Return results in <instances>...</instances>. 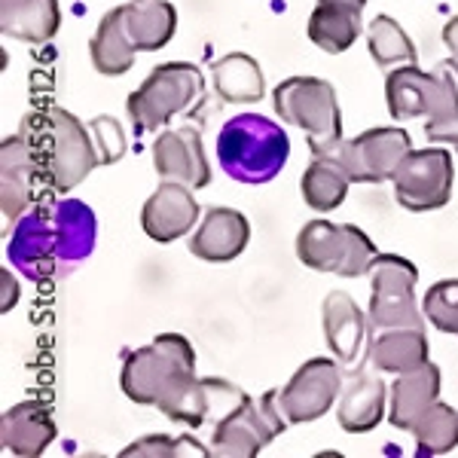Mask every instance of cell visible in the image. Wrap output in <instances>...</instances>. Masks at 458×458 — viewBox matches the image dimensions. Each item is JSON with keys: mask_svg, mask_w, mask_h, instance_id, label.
Instances as JSON below:
<instances>
[{"mask_svg": "<svg viewBox=\"0 0 458 458\" xmlns=\"http://www.w3.org/2000/svg\"><path fill=\"white\" fill-rule=\"evenodd\" d=\"M123 391L129 401L157 406L187 428H202L211 419L208 379L196 376V352L181 334H162L125 354Z\"/></svg>", "mask_w": 458, "mask_h": 458, "instance_id": "obj_1", "label": "cell"}, {"mask_svg": "<svg viewBox=\"0 0 458 458\" xmlns=\"http://www.w3.org/2000/svg\"><path fill=\"white\" fill-rule=\"evenodd\" d=\"M291 157V138L260 114L233 116L217 135V162L226 177L248 187L269 183Z\"/></svg>", "mask_w": 458, "mask_h": 458, "instance_id": "obj_2", "label": "cell"}, {"mask_svg": "<svg viewBox=\"0 0 458 458\" xmlns=\"http://www.w3.org/2000/svg\"><path fill=\"white\" fill-rule=\"evenodd\" d=\"M315 159H327L336 168H343L354 183H382L391 181L397 165L403 162L406 153L412 150V138L406 129H370L358 135L354 141H309Z\"/></svg>", "mask_w": 458, "mask_h": 458, "instance_id": "obj_3", "label": "cell"}, {"mask_svg": "<svg viewBox=\"0 0 458 458\" xmlns=\"http://www.w3.org/2000/svg\"><path fill=\"white\" fill-rule=\"evenodd\" d=\"M205 95V77L196 64L168 62L150 71L135 92L129 95V116L135 131H153L165 125L172 116L199 107Z\"/></svg>", "mask_w": 458, "mask_h": 458, "instance_id": "obj_4", "label": "cell"}, {"mask_svg": "<svg viewBox=\"0 0 458 458\" xmlns=\"http://www.w3.org/2000/svg\"><path fill=\"white\" fill-rule=\"evenodd\" d=\"M386 98L394 120H449L458 114V73L449 64H443L437 73H425L416 64H401L386 77Z\"/></svg>", "mask_w": 458, "mask_h": 458, "instance_id": "obj_5", "label": "cell"}, {"mask_svg": "<svg viewBox=\"0 0 458 458\" xmlns=\"http://www.w3.org/2000/svg\"><path fill=\"white\" fill-rule=\"evenodd\" d=\"M43 125V153H47L49 181L58 193H68L80 181L92 174L95 165H101L98 144L89 125H83L64 107L49 110L40 120Z\"/></svg>", "mask_w": 458, "mask_h": 458, "instance_id": "obj_6", "label": "cell"}, {"mask_svg": "<svg viewBox=\"0 0 458 458\" xmlns=\"http://www.w3.org/2000/svg\"><path fill=\"white\" fill-rule=\"evenodd\" d=\"M276 114L284 123L297 125L309 141H336L343 138V116H339L336 89L318 77H291L272 92Z\"/></svg>", "mask_w": 458, "mask_h": 458, "instance_id": "obj_7", "label": "cell"}, {"mask_svg": "<svg viewBox=\"0 0 458 458\" xmlns=\"http://www.w3.org/2000/svg\"><path fill=\"white\" fill-rule=\"evenodd\" d=\"M287 416L282 406V391H266L260 401H248L224 422L214 425L211 455H257L278 434L287 431Z\"/></svg>", "mask_w": 458, "mask_h": 458, "instance_id": "obj_8", "label": "cell"}, {"mask_svg": "<svg viewBox=\"0 0 458 458\" xmlns=\"http://www.w3.org/2000/svg\"><path fill=\"white\" fill-rule=\"evenodd\" d=\"M453 181L455 168L453 157L440 147H428V150H410L403 162L397 165L394 177V199L406 211H437L453 199Z\"/></svg>", "mask_w": 458, "mask_h": 458, "instance_id": "obj_9", "label": "cell"}, {"mask_svg": "<svg viewBox=\"0 0 458 458\" xmlns=\"http://www.w3.org/2000/svg\"><path fill=\"white\" fill-rule=\"evenodd\" d=\"M343 370L330 358H312L293 373V379L282 388V406L291 425L315 422L334 406L343 391Z\"/></svg>", "mask_w": 458, "mask_h": 458, "instance_id": "obj_10", "label": "cell"}, {"mask_svg": "<svg viewBox=\"0 0 458 458\" xmlns=\"http://www.w3.org/2000/svg\"><path fill=\"white\" fill-rule=\"evenodd\" d=\"M6 257L16 266L28 282H49L58 269V250H55V224L53 211L31 208L25 211L13 226Z\"/></svg>", "mask_w": 458, "mask_h": 458, "instance_id": "obj_11", "label": "cell"}, {"mask_svg": "<svg viewBox=\"0 0 458 458\" xmlns=\"http://www.w3.org/2000/svg\"><path fill=\"white\" fill-rule=\"evenodd\" d=\"M153 165H157L159 177L187 183L190 190L208 187V181H211L205 147L196 129L162 131L157 138V144H153Z\"/></svg>", "mask_w": 458, "mask_h": 458, "instance_id": "obj_12", "label": "cell"}, {"mask_svg": "<svg viewBox=\"0 0 458 458\" xmlns=\"http://www.w3.org/2000/svg\"><path fill=\"white\" fill-rule=\"evenodd\" d=\"M199 220V202L190 193L187 183L165 181L162 187L144 202L141 226L153 242H174L187 235Z\"/></svg>", "mask_w": 458, "mask_h": 458, "instance_id": "obj_13", "label": "cell"}, {"mask_svg": "<svg viewBox=\"0 0 458 458\" xmlns=\"http://www.w3.org/2000/svg\"><path fill=\"white\" fill-rule=\"evenodd\" d=\"M354 245V224H330V220H309L297 235V257L302 266L315 272H336L349 276Z\"/></svg>", "mask_w": 458, "mask_h": 458, "instance_id": "obj_14", "label": "cell"}, {"mask_svg": "<svg viewBox=\"0 0 458 458\" xmlns=\"http://www.w3.org/2000/svg\"><path fill=\"white\" fill-rule=\"evenodd\" d=\"M250 224L235 208H211L190 239V250L205 263H229L248 248Z\"/></svg>", "mask_w": 458, "mask_h": 458, "instance_id": "obj_15", "label": "cell"}, {"mask_svg": "<svg viewBox=\"0 0 458 458\" xmlns=\"http://www.w3.org/2000/svg\"><path fill=\"white\" fill-rule=\"evenodd\" d=\"M37 172L34 144L25 138V131L4 138L0 144V202H4V217H21L31 202V183Z\"/></svg>", "mask_w": 458, "mask_h": 458, "instance_id": "obj_16", "label": "cell"}, {"mask_svg": "<svg viewBox=\"0 0 458 458\" xmlns=\"http://www.w3.org/2000/svg\"><path fill=\"white\" fill-rule=\"evenodd\" d=\"M440 397V370L437 364H422L416 370L397 373V379L391 382V403H388V419L394 428L412 431L419 419L437 403Z\"/></svg>", "mask_w": 458, "mask_h": 458, "instance_id": "obj_17", "label": "cell"}, {"mask_svg": "<svg viewBox=\"0 0 458 458\" xmlns=\"http://www.w3.org/2000/svg\"><path fill=\"white\" fill-rule=\"evenodd\" d=\"M53 224L62 272H68L92 257L95 239H98V220H95V211L86 202H80V199L58 202L53 208Z\"/></svg>", "mask_w": 458, "mask_h": 458, "instance_id": "obj_18", "label": "cell"}, {"mask_svg": "<svg viewBox=\"0 0 458 458\" xmlns=\"http://www.w3.org/2000/svg\"><path fill=\"white\" fill-rule=\"evenodd\" d=\"M324 339H327L330 352L336 354L343 364H354L364 352L367 343V327L370 318L358 309L345 291H334L324 300Z\"/></svg>", "mask_w": 458, "mask_h": 458, "instance_id": "obj_19", "label": "cell"}, {"mask_svg": "<svg viewBox=\"0 0 458 458\" xmlns=\"http://www.w3.org/2000/svg\"><path fill=\"white\" fill-rule=\"evenodd\" d=\"M382 416H386V382L379 376L358 370L349 382H343L336 406L343 431L367 434L382 422Z\"/></svg>", "mask_w": 458, "mask_h": 458, "instance_id": "obj_20", "label": "cell"}, {"mask_svg": "<svg viewBox=\"0 0 458 458\" xmlns=\"http://www.w3.org/2000/svg\"><path fill=\"white\" fill-rule=\"evenodd\" d=\"M55 440V422L43 403H19L0 419V443L13 455H40Z\"/></svg>", "mask_w": 458, "mask_h": 458, "instance_id": "obj_21", "label": "cell"}, {"mask_svg": "<svg viewBox=\"0 0 458 458\" xmlns=\"http://www.w3.org/2000/svg\"><path fill=\"white\" fill-rule=\"evenodd\" d=\"M62 25L58 0H0V31L21 43L53 40Z\"/></svg>", "mask_w": 458, "mask_h": 458, "instance_id": "obj_22", "label": "cell"}, {"mask_svg": "<svg viewBox=\"0 0 458 458\" xmlns=\"http://www.w3.org/2000/svg\"><path fill=\"white\" fill-rule=\"evenodd\" d=\"M428 336L425 327H394V330H379L370 343V364L382 373H406L416 367L428 364Z\"/></svg>", "mask_w": 458, "mask_h": 458, "instance_id": "obj_23", "label": "cell"}, {"mask_svg": "<svg viewBox=\"0 0 458 458\" xmlns=\"http://www.w3.org/2000/svg\"><path fill=\"white\" fill-rule=\"evenodd\" d=\"M125 6V34L138 53L162 49L174 37L177 10L165 0H131Z\"/></svg>", "mask_w": 458, "mask_h": 458, "instance_id": "obj_24", "label": "cell"}, {"mask_svg": "<svg viewBox=\"0 0 458 458\" xmlns=\"http://www.w3.org/2000/svg\"><path fill=\"white\" fill-rule=\"evenodd\" d=\"M89 53H92L95 71L105 73V77H120L135 64L138 49L131 47L129 34H125V6H116L101 19L98 31L89 43Z\"/></svg>", "mask_w": 458, "mask_h": 458, "instance_id": "obj_25", "label": "cell"}, {"mask_svg": "<svg viewBox=\"0 0 458 458\" xmlns=\"http://www.w3.org/2000/svg\"><path fill=\"white\" fill-rule=\"evenodd\" d=\"M211 80L214 92L220 95V101L226 105H254L263 98V71L245 53L224 55L220 62L211 64Z\"/></svg>", "mask_w": 458, "mask_h": 458, "instance_id": "obj_26", "label": "cell"}, {"mask_svg": "<svg viewBox=\"0 0 458 458\" xmlns=\"http://www.w3.org/2000/svg\"><path fill=\"white\" fill-rule=\"evenodd\" d=\"M358 37H360V10H349V6H336V4H318L315 13L309 16V40L330 55L345 53Z\"/></svg>", "mask_w": 458, "mask_h": 458, "instance_id": "obj_27", "label": "cell"}, {"mask_svg": "<svg viewBox=\"0 0 458 458\" xmlns=\"http://www.w3.org/2000/svg\"><path fill=\"white\" fill-rule=\"evenodd\" d=\"M349 174L343 168H336L334 162L327 159H315L312 165L302 174V199L312 211H334L345 202V193H349Z\"/></svg>", "mask_w": 458, "mask_h": 458, "instance_id": "obj_28", "label": "cell"}, {"mask_svg": "<svg viewBox=\"0 0 458 458\" xmlns=\"http://www.w3.org/2000/svg\"><path fill=\"white\" fill-rule=\"evenodd\" d=\"M419 455H443L458 446V410L446 403H434L412 428Z\"/></svg>", "mask_w": 458, "mask_h": 458, "instance_id": "obj_29", "label": "cell"}, {"mask_svg": "<svg viewBox=\"0 0 458 458\" xmlns=\"http://www.w3.org/2000/svg\"><path fill=\"white\" fill-rule=\"evenodd\" d=\"M367 47L376 64H416V47L406 31L391 16H376L367 28Z\"/></svg>", "mask_w": 458, "mask_h": 458, "instance_id": "obj_30", "label": "cell"}, {"mask_svg": "<svg viewBox=\"0 0 458 458\" xmlns=\"http://www.w3.org/2000/svg\"><path fill=\"white\" fill-rule=\"evenodd\" d=\"M370 327L394 330V327H425L422 309L416 306V293H376L370 291Z\"/></svg>", "mask_w": 458, "mask_h": 458, "instance_id": "obj_31", "label": "cell"}, {"mask_svg": "<svg viewBox=\"0 0 458 458\" xmlns=\"http://www.w3.org/2000/svg\"><path fill=\"white\" fill-rule=\"evenodd\" d=\"M367 276H370V291L376 293H416L419 284V269L397 254H376Z\"/></svg>", "mask_w": 458, "mask_h": 458, "instance_id": "obj_32", "label": "cell"}, {"mask_svg": "<svg viewBox=\"0 0 458 458\" xmlns=\"http://www.w3.org/2000/svg\"><path fill=\"white\" fill-rule=\"evenodd\" d=\"M422 312L440 334L458 336V278H443V282L428 287Z\"/></svg>", "mask_w": 458, "mask_h": 458, "instance_id": "obj_33", "label": "cell"}, {"mask_svg": "<svg viewBox=\"0 0 458 458\" xmlns=\"http://www.w3.org/2000/svg\"><path fill=\"white\" fill-rule=\"evenodd\" d=\"M123 455H208V446H202L196 437H165V434H150V437L135 440L123 449Z\"/></svg>", "mask_w": 458, "mask_h": 458, "instance_id": "obj_34", "label": "cell"}, {"mask_svg": "<svg viewBox=\"0 0 458 458\" xmlns=\"http://www.w3.org/2000/svg\"><path fill=\"white\" fill-rule=\"evenodd\" d=\"M95 135V144H98V157L101 165H114L116 159H123L125 153V135H123V125L110 116H98V120L89 123Z\"/></svg>", "mask_w": 458, "mask_h": 458, "instance_id": "obj_35", "label": "cell"}, {"mask_svg": "<svg viewBox=\"0 0 458 458\" xmlns=\"http://www.w3.org/2000/svg\"><path fill=\"white\" fill-rule=\"evenodd\" d=\"M425 135H428V141L453 144V150L458 153V114L440 123H425Z\"/></svg>", "mask_w": 458, "mask_h": 458, "instance_id": "obj_36", "label": "cell"}, {"mask_svg": "<svg viewBox=\"0 0 458 458\" xmlns=\"http://www.w3.org/2000/svg\"><path fill=\"white\" fill-rule=\"evenodd\" d=\"M0 278H4V302H0V306H4V312H10L13 302L19 300V287H16V282L10 278V269L0 272Z\"/></svg>", "mask_w": 458, "mask_h": 458, "instance_id": "obj_37", "label": "cell"}, {"mask_svg": "<svg viewBox=\"0 0 458 458\" xmlns=\"http://www.w3.org/2000/svg\"><path fill=\"white\" fill-rule=\"evenodd\" d=\"M318 4H336V6H349V10H360V13H364L367 0H318Z\"/></svg>", "mask_w": 458, "mask_h": 458, "instance_id": "obj_38", "label": "cell"}]
</instances>
